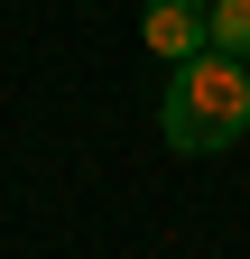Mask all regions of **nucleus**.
<instances>
[{"instance_id":"f257e3e1","label":"nucleus","mask_w":250,"mask_h":259,"mask_svg":"<svg viewBox=\"0 0 250 259\" xmlns=\"http://www.w3.org/2000/svg\"><path fill=\"white\" fill-rule=\"evenodd\" d=\"M158 130H167L176 157L232 148L241 130H250V65H241V56H195V65H176L167 93H158Z\"/></svg>"},{"instance_id":"f03ea898","label":"nucleus","mask_w":250,"mask_h":259,"mask_svg":"<svg viewBox=\"0 0 250 259\" xmlns=\"http://www.w3.org/2000/svg\"><path fill=\"white\" fill-rule=\"evenodd\" d=\"M139 37H148V56H167V65L213 56V0H148Z\"/></svg>"},{"instance_id":"7ed1b4c3","label":"nucleus","mask_w":250,"mask_h":259,"mask_svg":"<svg viewBox=\"0 0 250 259\" xmlns=\"http://www.w3.org/2000/svg\"><path fill=\"white\" fill-rule=\"evenodd\" d=\"M213 56L250 65V0H213Z\"/></svg>"}]
</instances>
